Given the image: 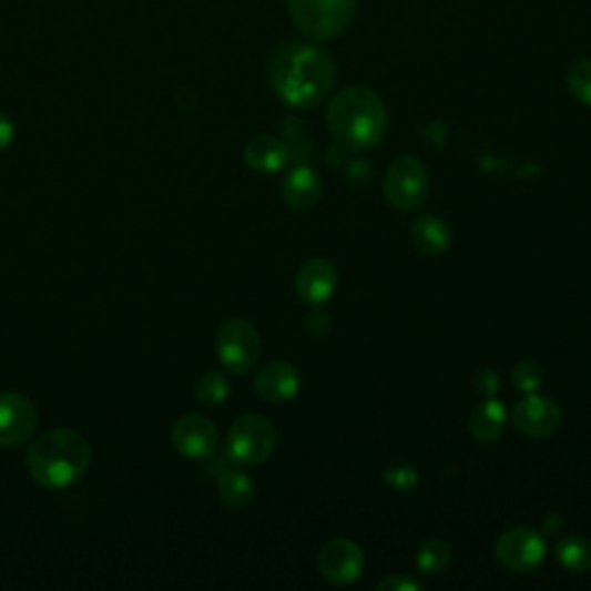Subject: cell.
<instances>
[{"label": "cell", "mask_w": 591, "mask_h": 591, "mask_svg": "<svg viewBox=\"0 0 591 591\" xmlns=\"http://www.w3.org/2000/svg\"><path fill=\"white\" fill-rule=\"evenodd\" d=\"M243 157L252 172L277 174V172H283L289 162V149L283 139L271 136V134H259L255 139H249Z\"/></svg>", "instance_id": "cell-15"}, {"label": "cell", "mask_w": 591, "mask_h": 591, "mask_svg": "<svg viewBox=\"0 0 591 591\" xmlns=\"http://www.w3.org/2000/svg\"><path fill=\"white\" fill-rule=\"evenodd\" d=\"M215 481L222 501L232 506V509H245V506L255 499V483H252L247 473L238 469H222Z\"/></svg>", "instance_id": "cell-19"}, {"label": "cell", "mask_w": 591, "mask_h": 591, "mask_svg": "<svg viewBox=\"0 0 591 591\" xmlns=\"http://www.w3.org/2000/svg\"><path fill=\"white\" fill-rule=\"evenodd\" d=\"M194 398L202 405H222L230 398V381L222 373H204L194 384Z\"/></svg>", "instance_id": "cell-22"}, {"label": "cell", "mask_w": 591, "mask_h": 591, "mask_svg": "<svg viewBox=\"0 0 591 591\" xmlns=\"http://www.w3.org/2000/svg\"><path fill=\"white\" fill-rule=\"evenodd\" d=\"M567 86L580 104L591 106V59H580L569 68Z\"/></svg>", "instance_id": "cell-23"}, {"label": "cell", "mask_w": 591, "mask_h": 591, "mask_svg": "<svg viewBox=\"0 0 591 591\" xmlns=\"http://www.w3.org/2000/svg\"><path fill=\"white\" fill-rule=\"evenodd\" d=\"M546 552L548 543L543 533L531 527H513L503 531L495 546L499 564L513 573H531L533 569H539L543 564Z\"/></svg>", "instance_id": "cell-8"}, {"label": "cell", "mask_w": 591, "mask_h": 591, "mask_svg": "<svg viewBox=\"0 0 591 591\" xmlns=\"http://www.w3.org/2000/svg\"><path fill=\"white\" fill-rule=\"evenodd\" d=\"M275 428L262 414H245L234 420L224 439V456L236 467H255L271 458L275 450Z\"/></svg>", "instance_id": "cell-5"}, {"label": "cell", "mask_w": 591, "mask_h": 591, "mask_svg": "<svg viewBox=\"0 0 591 591\" xmlns=\"http://www.w3.org/2000/svg\"><path fill=\"white\" fill-rule=\"evenodd\" d=\"M300 388V375L287 360H271L255 377V393L264 403H287Z\"/></svg>", "instance_id": "cell-14"}, {"label": "cell", "mask_w": 591, "mask_h": 591, "mask_svg": "<svg viewBox=\"0 0 591 591\" xmlns=\"http://www.w3.org/2000/svg\"><path fill=\"white\" fill-rule=\"evenodd\" d=\"M319 573L330 582V584H351L360 578L365 557L358 543L349 539H330L317 559Z\"/></svg>", "instance_id": "cell-11"}, {"label": "cell", "mask_w": 591, "mask_h": 591, "mask_svg": "<svg viewBox=\"0 0 591 591\" xmlns=\"http://www.w3.org/2000/svg\"><path fill=\"white\" fill-rule=\"evenodd\" d=\"M424 587H426L424 582L416 580L414 575H407V573L390 575L377 584L379 591H420Z\"/></svg>", "instance_id": "cell-26"}, {"label": "cell", "mask_w": 591, "mask_h": 591, "mask_svg": "<svg viewBox=\"0 0 591 591\" xmlns=\"http://www.w3.org/2000/svg\"><path fill=\"white\" fill-rule=\"evenodd\" d=\"M93 460L89 439L70 428H55L28 446L26 465L33 481L47 490H68L86 476Z\"/></svg>", "instance_id": "cell-3"}, {"label": "cell", "mask_w": 591, "mask_h": 591, "mask_svg": "<svg viewBox=\"0 0 591 591\" xmlns=\"http://www.w3.org/2000/svg\"><path fill=\"white\" fill-rule=\"evenodd\" d=\"M172 444L187 460H208L217 448V428L204 416H183L172 428Z\"/></svg>", "instance_id": "cell-12"}, {"label": "cell", "mask_w": 591, "mask_h": 591, "mask_svg": "<svg viewBox=\"0 0 591 591\" xmlns=\"http://www.w3.org/2000/svg\"><path fill=\"white\" fill-rule=\"evenodd\" d=\"M450 557H454V550H450V546L446 541L430 539L420 546V550L416 554V564L426 575H437L450 564Z\"/></svg>", "instance_id": "cell-21"}, {"label": "cell", "mask_w": 591, "mask_h": 591, "mask_svg": "<svg viewBox=\"0 0 591 591\" xmlns=\"http://www.w3.org/2000/svg\"><path fill=\"white\" fill-rule=\"evenodd\" d=\"M430 192V176L426 164L414 155L393 160L384 179V194L393 208L416 211L426 204Z\"/></svg>", "instance_id": "cell-7"}, {"label": "cell", "mask_w": 591, "mask_h": 591, "mask_svg": "<svg viewBox=\"0 0 591 591\" xmlns=\"http://www.w3.org/2000/svg\"><path fill=\"white\" fill-rule=\"evenodd\" d=\"M294 285L300 300L324 305L337 289V268L326 257H313L298 268Z\"/></svg>", "instance_id": "cell-13"}, {"label": "cell", "mask_w": 591, "mask_h": 591, "mask_svg": "<svg viewBox=\"0 0 591 591\" xmlns=\"http://www.w3.org/2000/svg\"><path fill=\"white\" fill-rule=\"evenodd\" d=\"M384 481L388 488L407 492L418 486V471L407 462H393L384 471Z\"/></svg>", "instance_id": "cell-25"}, {"label": "cell", "mask_w": 591, "mask_h": 591, "mask_svg": "<svg viewBox=\"0 0 591 591\" xmlns=\"http://www.w3.org/2000/svg\"><path fill=\"white\" fill-rule=\"evenodd\" d=\"M411 241L420 255L439 257L450 247L454 234H450V227L441 217L424 215L411 224Z\"/></svg>", "instance_id": "cell-17"}, {"label": "cell", "mask_w": 591, "mask_h": 591, "mask_svg": "<svg viewBox=\"0 0 591 591\" xmlns=\"http://www.w3.org/2000/svg\"><path fill=\"white\" fill-rule=\"evenodd\" d=\"M506 428V407L495 400L486 398L483 405H478L469 416V432L478 444H492L503 435Z\"/></svg>", "instance_id": "cell-18"}, {"label": "cell", "mask_w": 591, "mask_h": 591, "mask_svg": "<svg viewBox=\"0 0 591 591\" xmlns=\"http://www.w3.org/2000/svg\"><path fill=\"white\" fill-rule=\"evenodd\" d=\"M268 81L275 95L294 109H309L324 102L337 81L333 55L313 44L289 40L277 44L268 61Z\"/></svg>", "instance_id": "cell-1"}, {"label": "cell", "mask_w": 591, "mask_h": 591, "mask_svg": "<svg viewBox=\"0 0 591 591\" xmlns=\"http://www.w3.org/2000/svg\"><path fill=\"white\" fill-rule=\"evenodd\" d=\"M305 328L313 335H326L330 330L328 313H324V309H313V313L305 317Z\"/></svg>", "instance_id": "cell-28"}, {"label": "cell", "mask_w": 591, "mask_h": 591, "mask_svg": "<svg viewBox=\"0 0 591 591\" xmlns=\"http://www.w3.org/2000/svg\"><path fill=\"white\" fill-rule=\"evenodd\" d=\"M360 0H287L298 31L309 40H333L354 23Z\"/></svg>", "instance_id": "cell-4"}, {"label": "cell", "mask_w": 591, "mask_h": 591, "mask_svg": "<svg viewBox=\"0 0 591 591\" xmlns=\"http://www.w3.org/2000/svg\"><path fill=\"white\" fill-rule=\"evenodd\" d=\"M38 428V409L21 393L0 396V448H19L31 441Z\"/></svg>", "instance_id": "cell-9"}, {"label": "cell", "mask_w": 591, "mask_h": 591, "mask_svg": "<svg viewBox=\"0 0 591 591\" xmlns=\"http://www.w3.org/2000/svg\"><path fill=\"white\" fill-rule=\"evenodd\" d=\"M546 381V373L537 360H520L513 368V386L522 393H537Z\"/></svg>", "instance_id": "cell-24"}, {"label": "cell", "mask_w": 591, "mask_h": 591, "mask_svg": "<svg viewBox=\"0 0 591 591\" xmlns=\"http://www.w3.org/2000/svg\"><path fill=\"white\" fill-rule=\"evenodd\" d=\"M324 187L319 176L309 166H294L283 183V200L294 211L315 208L322 200Z\"/></svg>", "instance_id": "cell-16"}, {"label": "cell", "mask_w": 591, "mask_h": 591, "mask_svg": "<svg viewBox=\"0 0 591 591\" xmlns=\"http://www.w3.org/2000/svg\"><path fill=\"white\" fill-rule=\"evenodd\" d=\"M513 428L531 439H546L552 437L561 426V409L554 400L537 396V393H527L511 414Z\"/></svg>", "instance_id": "cell-10"}, {"label": "cell", "mask_w": 591, "mask_h": 591, "mask_svg": "<svg viewBox=\"0 0 591 591\" xmlns=\"http://www.w3.org/2000/svg\"><path fill=\"white\" fill-rule=\"evenodd\" d=\"M14 134H17V128H14V121L6 114L3 109H0V153L8 151L14 142Z\"/></svg>", "instance_id": "cell-29"}, {"label": "cell", "mask_w": 591, "mask_h": 591, "mask_svg": "<svg viewBox=\"0 0 591 591\" xmlns=\"http://www.w3.org/2000/svg\"><path fill=\"white\" fill-rule=\"evenodd\" d=\"M473 386H476L478 393H481V396L492 398L495 393L499 390V386H501V379H499L497 370H492V368H481V370L476 373V377H473Z\"/></svg>", "instance_id": "cell-27"}, {"label": "cell", "mask_w": 591, "mask_h": 591, "mask_svg": "<svg viewBox=\"0 0 591 591\" xmlns=\"http://www.w3.org/2000/svg\"><path fill=\"white\" fill-rule=\"evenodd\" d=\"M326 128L340 149L365 153L384 142L388 111L381 95L373 89L347 86L328 102Z\"/></svg>", "instance_id": "cell-2"}, {"label": "cell", "mask_w": 591, "mask_h": 591, "mask_svg": "<svg viewBox=\"0 0 591 591\" xmlns=\"http://www.w3.org/2000/svg\"><path fill=\"white\" fill-rule=\"evenodd\" d=\"M557 561L571 573H589L591 571V541L578 533L564 537L557 543Z\"/></svg>", "instance_id": "cell-20"}, {"label": "cell", "mask_w": 591, "mask_h": 591, "mask_svg": "<svg viewBox=\"0 0 591 591\" xmlns=\"http://www.w3.org/2000/svg\"><path fill=\"white\" fill-rule=\"evenodd\" d=\"M217 360L232 375H247L262 358L259 330L245 319L224 322L215 337Z\"/></svg>", "instance_id": "cell-6"}]
</instances>
